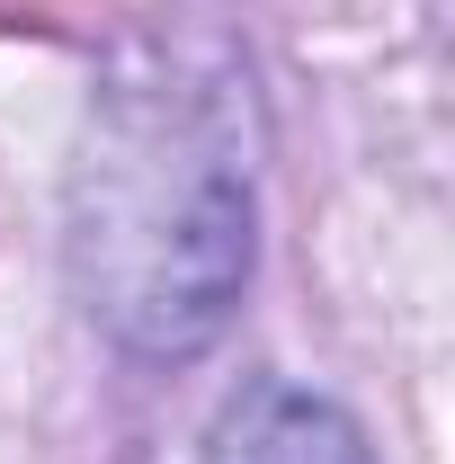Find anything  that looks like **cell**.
<instances>
[{
  "mask_svg": "<svg viewBox=\"0 0 455 464\" xmlns=\"http://www.w3.org/2000/svg\"><path fill=\"white\" fill-rule=\"evenodd\" d=\"M63 259L81 313L134 357H197L250 286V161L215 81L188 63H125L90 99Z\"/></svg>",
  "mask_w": 455,
  "mask_h": 464,
  "instance_id": "obj_1",
  "label": "cell"
},
{
  "mask_svg": "<svg viewBox=\"0 0 455 464\" xmlns=\"http://www.w3.org/2000/svg\"><path fill=\"white\" fill-rule=\"evenodd\" d=\"M206 464H375V456L340 402L295 393V384H259L215 420Z\"/></svg>",
  "mask_w": 455,
  "mask_h": 464,
  "instance_id": "obj_2",
  "label": "cell"
}]
</instances>
